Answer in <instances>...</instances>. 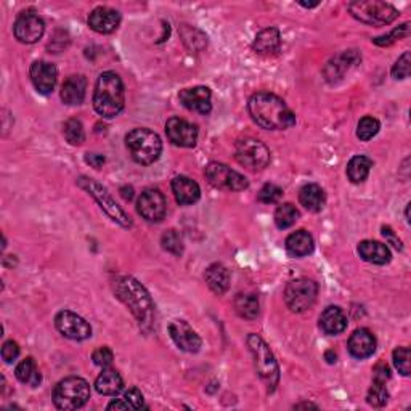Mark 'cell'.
Here are the masks:
<instances>
[{"label": "cell", "mask_w": 411, "mask_h": 411, "mask_svg": "<svg viewBox=\"0 0 411 411\" xmlns=\"http://www.w3.org/2000/svg\"><path fill=\"white\" fill-rule=\"evenodd\" d=\"M254 123L267 130H285L296 124V114L285 100L270 92H259L247 103Z\"/></svg>", "instance_id": "obj_1"}, {"label": "cell", "mask_w": 411, "mask_h": 411, "mask_svg": "<svg viewBox=\"0 0 411 411\" xmlns=\"http://www.w3.org/2000/svg\"><path fill=\"white\" fill-rule=\"evenodd\" d=\"M114 293L116 297L123 300L140 325L152 323L154 314L153 299L149 297L142 283H138L134 276H119L114 281Z\"/></svg>", "instance_id": "obj_2"}, {"label": "cell", "mask_w": 411, "mask_h": 411, "mask_svg": "<svg viewBox=\"0 0 411 411\" xmlns=\"http://www.w3.org/2000/svg\"><path fill=\"white\" fill-rule=\"evenodd\" d=\"M124 84L113 71L102 73L97 79L94 92L95 111L106 119H113L124 109Z\"/></svg>", "instance_id": "obj_3"}, {"label": "cell", "mask_w": 411, "mask_h": 411, "mask_svg": "<svg viewBox=\"0 0 411 411\" xmlns=\"http://www.w3.org/2000/svg\"><path fill=\"white\" fill-rule=\"evenodd\" d=\"M247 347L252 354L254 367H256L259 378L267 386L269 392H274L278 386V381H280V368H278L270 347L257 334L247 336Z\"/></svg>", "instance_id": "obj_4"}, {"label": "cell", "mask_w": 411, "mask_h": 411, "mask_svg": "<svg viewBox=\"0 0 411 411\" xmlns=\"http://www.w3.org/2000/svg\"><path fill=\"white\" fill-rule=\"evenodd\" d=\"M125 147L132 159L142 166H149L159 159L163 142L159 135L149 129H134L125 137Z\"/></svg>", "instance_id": "obj_5"}, {"label": "cell", "mask_w": 411, "mask_h": 411, "mask_svg": "<svg viewBox=\"0 0 411 411\" xmlns=\"http://www.w3.org/2000/svg\"><path fill=\"white\" fill-rule=\"evenodd\" d=\"M90 398V386L85 379L69 376L56 384L54 391V403L58 410L82 408Z\"/></svg>", "instance_id": "obj_6"}, {"label": "cell", "mask_w": 411, "mask_h": 411, "mask_svg": "<svg viewBox=\"0 0 411 411\" xmlns=\"http://www.w3.org/2000/svg\"><path fill=\"white\" fill-rule=\"evenodd\" d=\"M350 15L368 26H386L397 20L398 10L391 4L379 0H358L347 5Z\"/></svg>", "instance_id": "obj_7"}, {"label": "cell", "mask_w": 411, "mask_h": 411, "mask_svg": "<svg viewBox=\"0 0 411 411\" xmlns=\"http://www.w3.org/2000/svg\"><path fill=\"white\" fill-rule=\"evenodd\" d=\"M78 185L82 190H85V192L98 202V206L102 207L103 212H105L109 219L114 220L116 223H119L121 227H125V228L130 227L132 225L130 217L127 216L123 207L114 201L111 193H109L103 185H100L98 182H95L94 178H89V177H79Z\"/></svg>", "instance_id": "obj_8"}, {"label": "cell", "mask_w": 411, "mask_h": 411, "mask_svg": "<svg viewBox=\"0 0 411 411\" xmlns=\"http://www.w3.org/2000/svg\"><path fill=\"white\" fill-rule=\"evenodd\" d=\"M235 158L249 171H262L270 164V152L256 138H241L235 147Z\"/></svg>", "instance_id": "obj_9"}, {"label": "cell", "mask_w": 411, "mask_h": 411, "mask_svg": "<svg viewBox=\"0 0 411 411\" xmlns=\"http://www.w3.org/2000/svg\"><path fill=\"white\" fill-rule=\"evenodd\" d=\"M317 294L318 286L315 281L299 278V280L288 283L285 289V302L289 310L300 314V312H305L315 304Z\"/></svg>", "instance_id": "obj_10"}, {"label": "cell", "mask_w": 411, "mask_h": 411, "mask_svg": "<svg viewBox=\"0 0 411 411\" xmlns=\"http://www.w3.org/2000/svg\"><path fill=\"white\" fill-rule=\"evenodd\" d=\"M206 178L212 187L225 192H241L247 188V178L240 172L231 169L222 163H211L206 167Z\"/></svg>", "instance_id": "obj_11"}, {"label": "cell", "mask_w": 411, "mask_h": 411, "mask_svg": "<svg viewBox=\"0 0 411 411\" xmlns=\"http://www.w3.org/2000/svg\"><path fill=\"white\" fill-rule=\"evenodd\" d=\"M55 326L65 338L73 341H84L92 336V326L89 323L71 310H61L55 317Z\"/></svg>", "instance_id": "obj_12"}, {"label": "cell", "mask_w": 411, "mask_h": 411, "mask_svg": "<svg viewBox=\"0 0 411 411\" xmlns=\"http://www.w3.org/2000/svg\"><path fill=\"white\" fill-rule=\"evenodd\" d=\"M13 32L21 44H36L44 36L45 25L34 11H25L16 18Z\"/></svg>", "instance_id": "obj_13"}, {"label": "cell", "mask_w": 411, "mask_h": 411, "mask_svg": "<svg viewBox=\"0 0 411 411\" xmlns=\"http://www.w3.org/2000/svg\"><path fill=\"white\" fill-rule=\"evenodd\" d=\"M137 211L148 222H161L166 216V198L156 188H148L137 201Z\"/></svg>", "instance_id": "obj_14"}, {"label": "cell", "mask_w": 411, "mask_h": 411, "mask_svg": "<svg viewBox=\"0 0 411 411\" xmlns=\"http://www.w3.org/2000/svg\"><path fill=\"white\" fill-rule=\"evenodd\" d=\"M167 138L177 147L193 148L198 142V127L180 118H171L166 123Z\"/></svg>", "instance_id": "obj_15"}, {"label": "cell", "mask_w": 411, "mask_h": 411, "mask_svg": "<svg viewBox=\"0 0 411 411\" xmlns=\"http://www.w3.org/2000/svg\"><path fill=\"white\" fill-rule=\"evenodd\" d=\"M169 334L178 349L195 354L201 349V338L198 333L183 320H176L169 325Z\"/></svg>", "instance_id": "obj_16"}, {"label": "cell", "mask_w": 411, "mask_h": 411, "mask_svg": "<svg viewBox=\"0 0 411 411\" xmlns=\"http://www.w3.org/2000/svg\"><path fill=\"white\" fill-rule=\"evenodd\" d=\"M31 80L39 94H51L58 80V71L55 65H51L49 61H34L31 66Z\"/></svg>", "instance_id": "obj_17"}, {"label": "cell", "mask_w": 411, "mask_h": 411, "mask_svg": "<svg viewBox=\"0 0 411 411\" xmlns=\"http://www.w3.org/2000/svg\"><path fill=\"white\" fill-rule=\"evenodd\" d=\"M211 90L207 87H193V89H185L178 94L182 105L190 111L200 114H209L212 109L211 103Z\"/></svg>", "instance_id": "obj_18"}, {"label": "cell", "mask_w": 411, "mask_h": 411, "mask_svg": "<svg viewBox=\"0 0 411 411\" xmlns=\"http://www.w3.org/2000/svg\"><path fill=\"white\" fill-rule=\"evenodd\" d=\"M89 27L98 34H109L118 29L121 23L119 11L109 7H97L89 15Z\"/></svg>", "instance_id": "obj_19"}, {"label": "cell", "mask_w": 411, "mask_h": 411, "mask_svg": "<svg viewBox=\"0 0 411 411\" xmlns=\"http://www.w3.org/2000/svg\"><path fill=\"white\" fill-rule=\"evenodd\" d=\"M347 347H349V352L352 357L358 358V360H363V358H368L374 354L376 338L369 329L360 328L350 336Z\"/></svg>", "instance_id": "obj_20"}, {"label": "cell", "mask_w": 411, "mask_h": 411, "mask_svg": "<svg viewBox=\"0 0 411 411\" xmlns=\"http://www.w3.org/2000/svg\"><path fill=\"white\" fill-rule=\"evenodd\" d=\"M172 192H173V196H176L177 202H180V204L183 206L195 204L201 196L200 185L195 180H192L190 177H185V176H178L173 178Z\"/></svg>", "instance_id": "obj_21"}, {"label": "cell", "mask_w": 411, "mask_h": 411, "mask_svg": "<svg viewBox=\"0 0 411 411\" xmlns=\"http://www.w3.org/2000/svg\"><path fill=\"white\" fill-rule=\"evenodd\" d=\"M358 254H360V257L364 260V262H369L374 265H386V264H389L392 259L389 247L383 245V243L372 241V240L362 241L360 245H358Z\"/></svg>", "instance_id": "obj_22"}, {"label": "cell", "mask_w": 411, "mask_h": 411, "mask_svg": "<svg viewBox=\"0 0 411 411\" xmlns=\"http://www.w3.org/2000/svg\"><path fill=\"white\" fill-rule=\"evenodd\" d=\"M87 80L84 76H69L61 85V100L69 106L80 105L85 98Z\"/></svg>", "instance_id": "obj_23"}, {"label": "cell", "mask_w": 411, "mask_h": 411, "mask_svg": "<svg viewBox=\"0 0 411 411\" xmlns=\"http://www.w3.org/2000/svg\"><path fill=\"white\" fill-rule=\"evenodd\" d=\"M314 236L305 230H297L286 238V251L293 257H305L314 252Z\"/></svg>", "instance_id": "obj_24"}, {"label": "cell", "mask_w": 411, "mask_h": 411, "mask_svg": "<svg viewBox=\"0 0 411 411\" xmlns=\"http://www.w3.org/2000/svg\"><path fill=\"white\" fill-rule=\"evenodd\" d=\"M281 36L276 27H267L260 31L256 39H254L252 49L259 55H274L280 50Z\"/></svg>", "instance_id": "obj_25"}, {"label": "cell", "mask_w": 411, "mask_h": 411, "mask_svg": "<svg viewBox=\"0 0 411 411\" xmlns=\"http://www.w3.org/2000/svg\"><path fill=\"white\" fill-rule=\"evenodd\" d=\"M320 326L326 334H341L347 328V317L339 307H326L320 317Z\"/></svg>", "instance_id": "obj_26"}, {"label": "cell", "mask_w": 411, "mask_h": 411, "mask_svg": "<svg viewBox=\"0 0 411 411\" xmlns=\"http://www.w3.org/2000/svg\"><path fill=\"white\" fill-rule=\"evenodd\" d=\"M207 286L211 288V291L217 296H222L228 291L230 288V271L222 264H212L204 274Z\"/></svg>", "instance_id": "obj_27"}, {"label": "cell", "mask_w": 411, "mask_h": 411, "mask_svg": "<svg viewBox=\"0 0 411 411\" xmlns=\"http://www.w3.org/2000/svg\"><path fill=\"white\" fill-rule=\"evenodd\" d=\"M299 201L307 211L310 212H320L325 207L326 196L320 185L309 183L305 187L300 188L299 192Z\"/></svg>", "instance_id": "obj_28"}, {"label": "cell", "mask_w": 411, "mask_h": 411, "mask_svg": "<svg viewBox=\"0 0 411 411\" xmlns=\"http://www.w3.org/2000/svg\"><path fill=\"white\" fill-rule=\"evenodd\" d=\"M124 381L121 374L111 368H103V372L95 381V389L102 395H118L123 391Z\"/></svg>", "instance_id": "obj_29"}, {"label": "cell", "mask_w": 411, "mask_h": 411, "mask_svg": "<svg viewBox=\"0 0 411 411\" xmlns=\"http://www.w3.org/2000/svg\"><path fill=\"white\" fill-rule=\"evenodd\" d=\"M373 167V161L367 156H355L347 164V177L352 183H363L369 176Z\"/></svg>", "instance_id": "obj_30"}, {"label": "cell", "mask_w": 411, "mask_h": 411, "mask_svg": "<svg viewBox=\"0 0 411 411\" xmlns=\"http://www.w3.org/2000/svg\"><path fill=\"white\" fill-rule=\"evenodd\" d=\"M15 374L20 383L29 384L31 387H37L40 384V381H42V376H40L37 363L34 362L32 357L25 358V360L16 367Z\"/></svg>", "instance_id": "obj_31"}, {"label": "cell", "mask_w": 411, "mask_h": 411, "mask_svg": "<svg viewBox=\"0 0 411 411\" xmlns=\"http://www.w3.org/2000/svg\"><path fill=\"white\" fill-rule=\"evenodd\" d=\"M235 309L241 318L254 320L259 315V299L256 294H238L235 299Z\"/></svg>", "instance_id": "obj_32"}, {"label": "cell", "mask_w": 411, "mask_h": 411, "mask_svg": "<svg viewBox=\"0 0 411 411\" xmlns=\"http://www.w3.org/2000/svg\"><path fill=\"white\" fill-rule=\"evenodd\" d=\"M299 217H300L299 209L294 204H291V202H285V204L278 206L275 211V223L280 230L293 227V225L299 220Z\"/></svg>", "instance_id": "obj_33"}, {"label": "cell", "mask_w": 411, "mask_h": 411, "mask_svg": "<svg viewBox=\"0 0 411 411\" xmlns=\"http://www.w3.org/2000/svg\"><path fill=\"white\" fill-rule=\"evenodd\" d=\"M389 400V392H387L386 383L383 381H373L372 387H369L368 395H367V402L372 405V407H384V405Z\"/></svg>", "instance_id": "obj_34"}, {"label": "cell", "mask_w": 411, "mask_h": 411, "mask_svg": "<svg viewBox=\"0 0 411 411\" xmlns=\"http://www.w3.org/2000/svg\"><path fill=\"white\" fill-rule=\"evenodd\" d=\"M381 129L379 121L373 118V116H364L360 119V123L357 125V137L360 138L362 142L372 140L373 137H376Z\"/></svg>", "instance_id": "obj_35"}, {"label": "cell", "mask_w": 411, "mask_h": 411, "mask_svg": "<svg viewBox=\"0 0 411 411\" xmlns=\"http://www.w3.org/2000/svg\"><path fill=\"white\" fill-rule=\"evenodd\" d=\"M63 134H65L66 140L78 147V145H82L85 140V132H84V125L78 119H69L65 123V127H63Z\"/></svg>", "instance_id": "obj_36"}, {"label": "cell", "mask_w": 411, "mask_h": 411, "mask_svg": "<svg viewBox=\"0 0 411 411\" xmlns=\"http://www.w3.org/2000/svg\"><path fill=\"white\" fill-rule=\"evenodd\" d=\"M408 32H410V23H403L395 29H392V31L387 34V36H381V37H376L373 42L376 45H381V47H389L393 42H397V40L408 37Z\"/></svg>", "instance_id": "obj_37"}, {"label": "cell", "mask_w": 411, "mask_h": 411, "mask_svg": "<svg viewBox=\"0 0 411 411\" xmlns=\"http://www.w3.org/2000/svg\"><path fill=\"white\" fill-rule=\"evenodd\" d=\"M161 245L166 249L167 252L173 254V256H180L183 252V243H182V236L177 233L176 230H169L166 231L161 238Z\"/></svg>", "instance_id": "obj_38"}, {"label": "cell", "mask_w": 411, "mask_h": 411, "mask_svg": "<svg viewBox=\"0 0 411 411\" xmlns=\"http://www.w3.org/2000/svg\"><path fill=\"white\" fill-rule=\"evenodd\" d=\"M283 196V190L280 187H276L274 183L264 185L262 190H260L257 195V200L264 204H275V202L280 201Z\"/></svg>", "instance_id": "obj_39"}, {"label": "cell", "mask_w": 411, "mask_h": 411, "mask_svg": "<svg viewBox=\"0 0 411 411\" xmlns=\"http://www.w3.org/2000/svg\"><path fill=\"white\" fill-rule=\"evenodd\" d=\"M393 364L398 369V373L403 376L410 374V350L408 347H398L393 350Z\"/></svg>", "instance_id": "obj_40"}, {"label": "cell", "mask_w": 411, "mask_h": 411, "mask_svg": "<svg viewBox=\"0 0 411 411\" xmlns=\"http://www.w3.org/2000/svg\"><path fill=\"white\" fill-rule=\"evenodd\" d=\"M410 69H411L410 51H405V54L395 61V65H393L392 76L395 79H407L410 76Z\"/></svg>", "instance_id": "obj_41"}, {"label": "cell", "mask_w": 411, "mask_h": 411, "mask_svg": "<svg viewBox=\"0 0 411 411\" xmlns=\"http://www.w3.org/2000/svg\"><path fill=\"white\" fill-rule=\"evenodd\" d=\"M92 360H94L97 367L109 368V364L114 360L113 350L109 349V347H100V349H97L94 354H92Z\"/></svg>", "instance_id": "obj_42"}, {"label": "cell", "mask_w": 411, "mask_h": 411, "mask_svg": "<svg viewBox=\"0 0 411 411\" xmlns=\"http://www.w3.org/2000/svg\"><path fill=\"white\" fill-rule=\"evenodd\" d=\"M123 398L129 403L130 410H140L143 407V395L137 387H130L129 391H125Z\"/></svg>", "instance_id": "obj_43"}, {"label": "cell", "mask_w": 411, "mask_h": 411, "mask_svg": "<svg viewBox=\"0 0 411 411\" xmlns=\"http://www.w3.org/2000/svg\"><path fill=\"white\" fill-rule=\"evenodd\" d=\"M20 355V347L18 344L15 343V341H7V343L4 344L2 347V358L7 363H11V362H15L16 358H18Z\"/></svg>", "instance_id": "obj_44"}, {"label": "cell", "mask_w": 411, "mask_h": 411, "mask_svg": "<svg viewBox=\"0 0 411 411\" xmlns=\"http://www.w3.org/2000/svg\"><path fill=\"white\" fill-rule=\"evenodd\" d=\"M391 378V369H389V367H387L386 363H378L374 367V379L376 381H383V383H386L387 379Z\"/></svg>", "instance_id": "obj_45"}, {"label": "cell", "mask_w": 411, "mask_h": 411, "mask_svg": "<svg viewBox=\"0 0 411 411\" xmlns=\"http://www.w3.org/2000/svg\"><path fill=\"white\" fill-rule=\"evenodd\" d=\"M383 236L386 238V241L389 243V245H392L395 249H398V251H402L403 246H402V241L397 238V235L393 233V230L391 227H383Z\"/></svg>", "instance_id": "obj_46"}, {"label": "cell", "mask_w": 411, "mask_h": 411, "mask_svg": "<svg viewBox=\"0 0 411 411\" xmlns=\"http://www.w3.org/2000/svg\"><path fill=\"white\" fill-rule=\"evenodd\" d=\"M105 156L103 154H97V153H87L85 154V163L90 164L95 169H100V167L105 164Z\"/></svg>", "instance_id": "obj_47"}, {"label": "cell", "mask_w": 411, "mask_h": 411, "mask_svg": "<svg viewBox=\"0 0 411 411\" xmlns=\"http://www.w3.org/2000/svg\"><path fill=\"white\" fill-rule=\"evenodd\" d=\"M106 408L108 410H130L129 403H127L124 398H116V400H113L111 403H109Z\"/></svg>", "instance_id": "obj_48"}, {"label": "cell", "mask_w": 411, "mask_h": 411, "mask_svg": "<svg viewBox=\"0 0 411 411\" xmlns=\"http://www.w3.org/2000/svg\"><path fill=\"white\" fill-rule=\"evenodd\" d=\"M121 192H123V196L127 201H130L132 198H134V190H132V188H123Z\"/></svg>", "instance_id": "obj_49"}, {"label": "cell", "mask_w": 411, "mask_h": 411, "mask_svg": "<svg viewBox=\"0 0 411 411\" xmlns=\"http://www.w3.org/2000/svg\"><path fill=\"white\" fill-rule=\"evenodd\" d=\"M325 358H326V362H328V363H331V364L336 363V354H334L333 350H328L326 354H325Z\"/></svg>", "instance_id": "obj_50"}, {"label": "cell", "mask_w": 411, "mask_h": 411, "mask_svg": "<svg viewBox=\"0 0 411 411\" xmlns=\"http://www.w3.org/2000/svg\"><path fill=\"white\" fill-rule=\"evenodd\" d=\"M296 410H300V408H318L317 405H314V403H299V405H296V407H294Z\"/></svg>", "instance_id": "obj_51"}, {"label": "cell", "mask_w": 411, "mask_h": 411, "mask_svg": "<svg viewBox=\"0 0 411 411\" xmlns=\"http://www.w3.org/2000/svg\"><path fill=\"white\" fill-rule=\"evenodd\" d=\"M302 7H307V8H314V7H318V4H300Z\"/></svg>", "instance_id": "obj_52"}, {"label": "cell", "mask_w": 411, "mask_h": 411, "mask_svg": "<svg viewBox=\"0 0 411 411\" xmlns=\"http://www.w3.org/2000/svg\"><path fill=\"white\" fill-rule=\"evenodd\" d=\"M410 206L411 204H407V212H405V216H407V222H410Z\"/></svg>", "instance_id": "obj_53"}]
</instances>
